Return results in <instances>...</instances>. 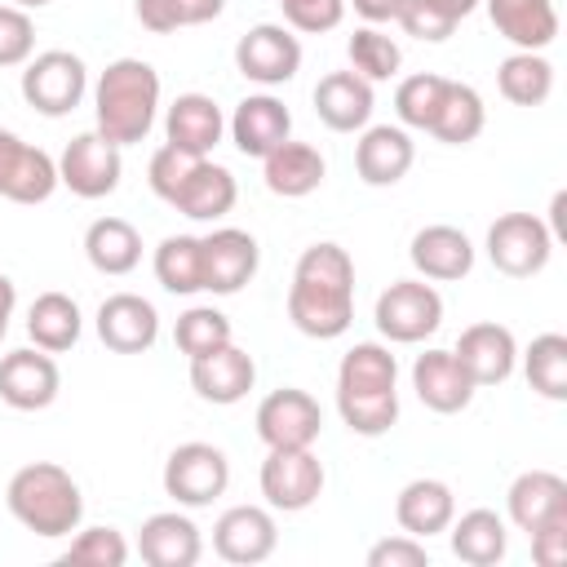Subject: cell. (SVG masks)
I'll return each instance as SVG.
<instances>
[{
    "label": "cell",
    "instance_id": "1",
    "mask_svg": "<svg viewBox=\"0 0 567 567\" xmlns=\"http://www.w3.org/2000/svg\"><path fill=\"white\" fill-rule=\"evenodd\" d=\"M288 319L301 337L337 341L354 323V261L341 244L319 239L310 244L288 284Z\"/></svg>",
    "mask_w": 567,
    "mask_h": 567
},
{
    "label": "cell",
    "instance_id": "2",
    "mask_svg": "<svg viewBox=\"0 0 567 567\" xmlns=\"http://www.w3.org/2000/svg\"><path fill=\"white\" fill-rule=\"evenodd\" d=\"M337 412L359 439H381L399 421V359L385 341H354L341 354Z\"/></svg>",
    "mask_w": 567,
    "mask_h": 567
},
{
    "label": "cell",
    "instance_id": "3",
    "mask_svg": "<svg viewBox=\"0 0 567 567\" xmlns=\"http://www.w3.org/2000/svg\"><path fill=\"white\" fill-rule=\"evenodd\" d=\"M159 93H164V84L151 62L115 58L93 84V128L115 146L146 142V133L155 128V115H159Z\"/></svg>",
    "mask_w": 567,
    "mask_h": 567
},
{
    "label": "cell",
    "instance_id": "4",
    "mask_svg": "<svg viewBox=\"0 0 567 567\" xmlns=\"http://www.w3.org/2000/svg\"><path fill=\"white\" fill-rule=\"evenodd\" d=\"M4 505L31 536L44 540H62L84 523V492L71 478V470H62L58 461H31L13 470L4 487Z\"/></svg>",
    "mask_w": 567,
    "mask_h": 567
},
{
    "label": "cell",
    "instance_id": "5",
    "mask_svg": "<svg viewBox=\"0 0 567 567\" xmlns=\"http://www.w3.org/2000/svg\"><path fill=\"white\" fill-rule=\"evenodd\" d=\"M89 93V66L71 49H44L22 62V102L35 115L62 120L71 115Z\"/></svg>",
    "mask_w": 567,
    "mask_h": 567
},
{
    "label": "cell",
    "instance_id": "6",
    "mask_svg": "<svg viewBox=\"0 0 567 567\" xmlns=\"http://www.w3.org/2000/svg\"><path fill=\"white\" fill-rule=\"evenodd\" d=\"M372 323L390 346H416L425 337H434L443 328V297L430 279H394L377 306H372Z\"/></svg>",
    "mask_w": 567,
    "mask_h": 567
},
{
    "label": "cell",
    "instance_id": "7",
    "mask_svg": "<svg viewBox=\"0 0 567 567\" xmlns=\"http://www.w3.org/2000/svg\"><path fill=\"white\" fill-rule=\"evenodd\" d=\"M487 261L509 275V279H532L549 266L554 257V235L545 226V217L536 213H501L492 226H487Z\"/></svg>",
    "mask_w": 567,
    "mask_h": 567
},
{
    "label": "cell",
    "instance_id": "8",
    "mask_svg": "<svg viewBox=\"0 0 567 567\" xmlns=\"http://www.w3.org/2000/svg\"><path fill=\"white\" fill-rule=\"evenodd\" d=\"M230 487V461L217 443H177L164 461V496H173L186 509H204Z\"/></svg>",
    "mask_w": 567,
    "mask_h": 567
},
{
    "label": "cell",
    "instance_id": "9",
    "mask_svg": "<svg viewBox=\"0 0 567 567\" xmlns=\"http://www.w3.org/2000/svg\"><path fill=\"white\" fill-rule=\"evenodd\" d=\"M323 461L310 452V447H270L266 461H261V496L270 509L279 514H301L319 501L323 492Z\"/></svg>",
    "mask_w": 567,
    "mask_h": 567
},
{
    "label": "cell",
    "instance_id": "10",
    "mask_svg": "<svg viewBox=\"0 0 567 567\" xmlns=\"http://www.w3.org/2000/svg\"><path fill=\"white\" fill-rule=\"evenodd\" d=\"M120 173H124L120 146L106 142L97 128L75 133V137L62 146V155H58V182H62L75 199H106V195H115Z\"/></svg>",
    "mask_w": 567,
    "mask_h": 567
},
{
    "label": "cell",
    "instance_id": "11",
    "mask_svg": "<svg viewBox=\"0 0 567 567\" xmlns=\"http://www.w3.org/2000/svg\"><path fill=\"white\" fill-rule=\"evenodd\" d=\"M235 71L261 89L288 84L301 71V40L279 22H257L235 44Z\"/></svg>",
    "mask_w": 567,
    "mask_h": 567
},
{
    "label": "cell",
    "instance_id": "12",
    "mask_svg": "<svg viewBox=\"0 0 567 567\" xmlns=\"http://www.w3.org/2000/svg\"><path fill=\"white\" fill-rule=\"evenodd\" d=\"M257 439L266 447H315L319 430H323V412L319 399L297 390V385H279L257 403Z\"/></svg>",
    "mask_w": 567,
    "mask_h": 567
},
{
    "label": "cell",
    "instance_id": "13",
    "mask_svg": "<svg viewBox=\"0 0 567 567\" xmlns=\"http://www.w3.org/2000/svg\"><path fill=\"white\" fill-rule=\"evenodd\" d=\"M275 545H279V527L270 505H230L213 523V549L221 563L257 567L275 554Z\"/></svg>",
    "mask_w": 567,
    "mask_h": 567
},
{
    "label": "cell",
    "instance_id": "14",
    "mask_svg": "<svg viewBox=\"0 0 567 567\" xmlns=\"http://www.w3.org/2000/svg\"><path fill=\"white\" fill-rule=\"evenodd\" d=\"M62 390V372L49 350L22 346L0 354V399L13 412H44Z\"/></svg>",
    "mask_w": 567,
    "mask_h": 567
},
{
    "label": "cell",
    "instance_id": "15",
    "mask_svg": "<svg viewBox=\"0 0 567 567\" xmlns=\"http://www.w3.org/2000/svg\"><path fill=\"white\" fill-rule=\"evenodd\" d=\"M58 159L18 133L0 128V199L13 204H44L58 190Z\"/></svg>",
    "mask_w": 567,
    "mask_h": 567
},
{
    "label": "cell",
    "instance_id": "16",
    "mask_svg": "<svg viewBox=\"0 0 567 567\" xmlns=\"http://www.w3.org/2000/svg\"><path fill=\"white\" fill-rule=\"evenodd\" d=\"M505 514L518 532L567 527V478L554 470H523L505 492Z\"/></svg>",
    "mask_w": 567,
    "mask_h": 567
},
{
    "label": "cell",
    "instance_id": "17",
    "mask_svg": "<svg viewBox=\"0 0 567 567\" xmlns=\"http://www.w3.org/2000/svg\"><path fill=\"white\" fill-rule=\"evenodd\" d=\"M199 244H204V292L235 297L261 266L257 239L239 226H217V230L199 235Z\"/></svg>",
    "mask_w": 567,
    "mask_h": 567
},
{
    "label": "cell",
    "instance_id": "18",
    "mask_svg": "<svg viewBox=\"0 0 567 567\" xmlns=\"http://www.w3.org/2000/svg\"><path fill=\"white\" fill-rule=\"evenodd\" d=\"M97 341L115 354H146L159 341V310L137 292H111L93 315Z\"/></svg>",
    "mask_w": 567,
    "mask_h": 567
},
{
    "label": "cell",
    "instance_id": "19",
    "mask_svg": "<svg viewBox=\"0 0 567 567\" xmlns=\"http://www.w3.org/2000/svg\"><path fill=\"white\" fill-rule=\"evenodd\" d=\"M226 133H230L239 155L266 159L279 142L292 137V111L275 93H248V97L235 102V111L226 120Z\"/></svg>",
    "mask_w": 567,
    "mask_h": 567
},
{
    "label": "cell",
    "instance_id": "20",
    "mask_svg": "<svg viewBox=\"0 0 567 567\" xmlns=\"http://www.w3.org/2000/svg\"><path fill=\"white\" fill-rule=\"evenodd\" d=\"M452 354H456V363L470 372V381H474L478 390L509 381L514 368H518V341H514V332H509L505 323H492V319L470 323V328L456 337Z\"/></svg>",
    "mask_w": 567,
    "mask_h": 567
},
{
    "label": "cell",
    "instance_id": "21",
    "mask_svg": "<svg viewBox=\"0 0 567 567\" xmlns=\"http://www.w3.org/2000/svg\"><path fill=\"white\" fill-rule=\"evenodd\" d=\"M416 159V142L403 124H368L354 142V173L363 186H399Z\"/></svg>",
    "mask_w": 567,
    "mask_h": 567
},
{
    "label": "cell",
    "instance_id": "22",
    "mask_svg": "<svg viewBox=\"0 0 567 567\" xmlns=\"http://www.w3.org/2000/svg\"><path fill=\"white\" fill-rule=\"evenodd\" d=\"M474 244L461 226H447V221H434V226H421L408 244V261L421 279L430 284H456L474 270Z\"/></svg>",
    "mask_w": 567,
    "mask_h": 567
},
{
    "label": "cell",
    "instance_id": "23",
    "mask_svg": "<svg viewBox=\"0 0 567 567\" xmlns=\"http://www.w3.org/2000/svg\"><path fill=\"white\" fill-rule=\"evenodd\" d=\"M257 385V363L244 346L226 341L199 359H190V390L204 399V403H217V408H230L239 399H248V390Z\"/></svg>",
    "mask_w": 567,
    "mask_h": 567
},
{
    "label": "cell",
    "instance_id": "24",
    "mask_svg": "<svg viewBox=\"0 0 567 567\" xmlns=\"http://www.w3.org/2000/svg\"><path fill=\"white\" fill-rule=\"evenodd\" d=\"M412 390H416V399L430 412L456 416V412H465L474 403V390L478 385L470 381V372L456 363L452 350H421L412 359Z\"/></svg>",
    "mask_w": 567,
    "mask_h": 567
},
{
    "label": "cell",
    "instance_id": "25",
    "mask_svg": "<svg viewBox=\"0 0 567 567\" xmlns=\"http://www.w3.org/2000/svg\"><path fill=\"white\" fill-rule=\"evenodd\" d=\"M137 554L146 567H195L204 554V536L190 514L159 509L137 527Z\"/></svg>",
    "mask_w": 567,
    "mask_h": 567
},
{
    "label": "cell",
    "instance_id": "26",
    "mask_svg": "<svg viewBox=\"0 0 567 567\" xmlns=\"http://www.w3.org/2000/svg\"><path fill=\"white\" fill-rule=\"evenodd\" d=\"M226 137V115L208 93H177L164 111V142L186 155H213Z\"/></svg>",
    "mask_w": 567,
    "mask_h": 567
},
{
    "label": "cell",
    "instance_id": "27",
    "mask_svg": "<svg viewBox=\"0 0 567 567\" xmlns=\"http://www.w3.org/2000/svg\"><path fill=\"white\" fill-rule=\"evenodd\" d=\"M239 199V186H235V173L208 155H199L190 164V173L182 177V186L173 190V208L190 221H221Z\"/></svg>",
    "mask_w": 567,
    "mask_h": 567
},
{
    "label": "cell",
    "instance_id": "28",
    "mask_svg": "<svg viewBox=\"0 0 567 567\" xmlns=\"http://www.w3.org/2000/svg\"><path fill=\"white\" fill-rule=\"evenodd\" d=\"M310 102H315V115H319L332 133H359V128H368V120H372L377 93H372V84H368L359 71H328V75L315 84Z\"/></svg>",
    "mask_w": 567,
    "mask_h": 567
},
{
    "label": "cell",
    "instance_id": "29",
    "mask_svg": "<svg viewBox=\"0 0 567 567\" xmlns=\"http://www.w3.org/2000/svg\"><path fill=\"white\" fill-rule=\"evenodd\" d=\"M323 177H328V159L310 142H292L288 137L261 159V182L279 199H306V195H315L323 186Z\"/></svg>",
    "mask_w": 567,
    "mask_h": 567
},
{
    "label": "cell",
    "instance_id": "30",
    "mask_svg": "<svg viewBox=\"0 0 567 567\" xmlns=\"http://www.w3.org/2000/svg\"><path fill=\"white\" fill-rule=\"evenodd\" d=\"M452 518H456V496L443 478H412L394 496V523L416 540L447 532Z\"/></svg>",
    "mask_w": 567,
    "mask_h": 567
},
{
    "label": "cell",
    "instance_id": "31",
    "mask_svg": "<svg viewBox=\"0 0 567 567\" xmlns=\"http://www.w3.org/2000/svg\"><path fill=\"white\" fill-rule=\"evenodd\" d=\"M492 27L501 31V40H509L514 49L527 53H545L558 40V9L554 0H483Z\"/></svg>",
    "mask_w": 567,
    "mask_h": 567
},
{
    "label": "cell",
    "instance_id": "32",
    "mask_svg": "<svg viewBox=\"0 0 567 567\" xmlns=\"http://www.w3.org/2000/svg\"><path fill=\"white\" fill-rule=\"evenodd\" d=\"M447 545L465 567H496L509 554V527L496 509L478 505L447 523Z\"/></svg>",
    "mask_w": 567,
    "mask_h": 567
},
{
    "label": "cell",
    "instance_id": "33",
    "mask_svg": "<svg viewBox=\"0 0 567 567\" xmlns=\"http://www.w3.org/2000/svg\"><path fill=\"white\" fill-rule=\"evenodd\" d=\"M84 257L97 275H133L142 261V235L124 217H97L84 230Z\"/></svg>",
    "mask_w": 567,
    "mask_h": 567
},
{
    "label": "cell",
    "instance_id": "34",
    "mask_svg": "<svg viewBox=\"0 0 567 567\" xmlns=\"http://www.w3.org/2000/svg\"><path fill=\"white\" fill-rule=\"evenodd\" d=\"M80 332H84V315H80L75 297H66V292H40L31 301V310H27V337H31V346H40L49 354H62V350H71L80 341Z\"/></svg>",
    "mask_w": 567,
    "mask_h": 567
},
{
    "label": "cell",
    "instance_id": "35",
    "mask_svg": "<svg viewBox=\"0 0 567 567\" xmlns=\"http://www.w3.org/2000/svg\"><path fill=\"white\" fill-rule=\"evenodd\" d=\"M483 124H487V106H483L478 89L474 84H461V80H447L443 84V97H439V111H434V120H430L425 133H434L447 146H470L483 133Z\"/></svg>",
    "mask_w": 567,
    "mask_h": 567
},
{
    "label": "cell",
    "instance_id": "36",
    "mask_svg": "<svg viewBox=\"0 0 567 567\" xmlns=\"http://www.w3.org/2000/svg\"><path fill=\"white\" fill-rule=\"evenodd\" d=\"M151 270H155L159 288L173 292V297L204 292V244H199V235H168V239H159V248L151 257Z\"/></svg>",
    "mask_w": 567,
    "mask_h": 567
},
{
    "label": "cell",
    "instance_id": "37",
    "mask_svg": "<svg viewBox=\"0 0 567 567\" xmlns=\"http://www.w3.org/2000/svg\"><path fill=\"white\" fill-rule=\"evenodd\" d=\"M496 89L505 102L514 106H540L549 93H554V66L545 53H527V49H514L501 66H496Z\"/></svg>",
    "mask_w": 567,
    "mask_h": 567
},
{
    "label": "cell",
    "instance_id": "38",
    "mask_svg": "<svg viewBox=\"0 0 567 567\" xmlns=\"http://www.w3.org/2000/svg\"><path fill=\"white\" fill-rule=\"evenodd\" d=\"M523 359V377L527 385L549 399V403H563L567 399V337L563 332H540L532 337L527 350H518Z\"/></svg>",
    "mask_w": 567,
    "mask_h": 567
},
{
    "label": "cell",
    "instance_id": "39",
    "mask_svg": "<svg viewBox=\"0 0 567 567\" xmlns=\"http://www.w3.org/2000/svg\"><path fill=\"white\" fill-rule=\"evenodd\" d=\"M226 341H235V328L217 306H186L177 315V323H173V346L186 359H199V354H208V350H217Z\"/></svg>",
    "mask_w": 567,
    "mask_h": 567
},
{
    "label": "cell",
    "instance_id": "40",
    "mask_svg": "<svg viewBox=\"0 0 567 567\" xmlns=\"http://www.w3.org/2000/svg\"><path fill=\"white\" fill-rule=\"evenodd\" d=\"M346 53H350V71H359L368 84L394 80L399 66H403V49H399L394 35H385L381 27H359V31L346 40Z\"/></svg>",
    "mask_w": 567,
    "mask_h": 567
},
{
    "label": "cell",
    "instance_id": "41",
    "mask_svg": "<svg viewBox=\"0 0 567 567\" xmlns=\"http://www.w3.org/2000/svg\"><path fill=\"white\" fill-rule=\"evenodd\" d=\"M226 0H137L133 13L146 31L155 35H168V31H182V27H204L213 18H221Z\"/></svg>",
    "mask_w": 567,
    "mask_h": 567
},
{
    "label": "cell",
    "instance_id": "42",
    "mask_svg": "<svg viewBox=\"0 0 567 567\" xmlns=\"http://www.w3.org/2000/svg\"><path fill=\"white\" fill-rule=\"evenodd\" d=\"M62 563L71 567H124L128 563V540L120 527H75L71 545L62 549Z\"/></svg>",
    "mask_w": 567,
    "mask_h": 567
},
{
    "label": "cell",
    "instance_id": "43",
    "mask_svg": "<svg viewBox=\"0 0 567 567\" xmlns=\"http://www.w3.org/2000/svg\"><path fill=\"white\" fill-rule=\"evenodd\" d=\"M443 84L447 75H434V71H416L408 80H399L394 89V115L403 128H430L434 111H439V97H443Z\"/></svg>",
    "mask_w": 567,
    "mask_h": 567
},
{
    "label": "cell",
    "instance_id": "44",
    "mask_svg": "<svg viewBox=\"0 0 567 567\" xmlns=\"http://www.w3.org/2000/svg\"><path fill=\"white\" fill-rule=\"evenodd\" d=\"M412 40H425V44H443L452 31H456V22H461V13L452 9V0H403V9H399V18H394Z\"/></svg>",
    "mask_w": 567,
    "mask_h": 567
},
{
    "label": "cell",
    "instance_id": "45",
    "mask_svg": "<svg viewBox=\"0 0 567 567\" xmlns=\"http://www.w3.org/2000/svg\"><path fill=\"white\" fill-rule=\"evenodd\" d=\"M35 53V22L18 4H0V66H22Z\"/></svg>",
    "mask_w": 567,
    "mask_h": 567
},
{
    "label": "cell",
    "instance_id": "46",
    "mask_svg": "<svg viewBox=\"0 0 567 567\" xmlns=\"http://www.w3.org/2000/svg\"><path fill=\"white\" fill-rule=\"evenodd\" d=\"M279 9H284V22L301 35L337 31L346 18V0H279Z\"/></svg>",
    "mask_w": 567,
    "mask_h": 567
},
{
    "label": "cell",
    "instance_id": "47",
    "mask_svg": "<svg viewBox=\"0 0 567 567\" xmlns=\"http://www.w3.org/2000/svg\"><path fill=\"white\" fill-rule=\"evenodd\" d=\"M199 155H186V151H177V146H159L155 155H151V164H146V182H151V190L168 204L173 199V190L182 186V177L190 173V164H195Z\"/></svg>",
    "mask_w": 567,
    "mask_h": 567
},
{
    "label": "cell",
    "instance_id": "48",
    "mask_svg": "<svg viewBox=\"0 0 567 567\" xmlns=\"http://www.w3.org/2000/svg\"><path fill=\"white\" fill-rule=\"evenodd\" d=\"M368 567H430V549H425V540L399 532L368 549Z\"/></svg>",
    "mask_w": 567,
    "mask_h": 567
},
{
    "label": "cell",
    "instance_id": "49",
    "mask_svg": "<svg viewBox=\"0 0 567 567\" xmlns=\"http://www.w3.org/2000/svg\"><path fill=\"white\" fill-rule=\"evenodd\" d=\"M532 558L540 567H558L567 563V527H545V532H532Z\"/></svg>",
    "mask_w": 567,
    "mask_h": 567
},
{
    "label": "cell",
    "instance_id": "50",
    "mask_svg": "<svg viewBox=\"0 0 567 567\" xmlns=\"http://www.w3.org/2000/svg\"><path fill=\"white\" fill-rule=\"evenodd\" d=\"M346 4H354V13H359L368 27H385V22H394L399 9H403V0H346Z\"/></svg>",
    "mask_w": 567,
    "mask_h": 567
},
{
    "label": "cell",
    "instance_id": "51",
    "mask_svg": "<svg viewBox=\"0 0 567 567\" xmlns=\"http://www.w3.org/2000/svg\"><path fill=\"white\" fill-rule=\"evenodd\" d=\"M549 235H554V244H563L567 239V190H554V199H549Z\"/></svg>",
    "mask_w": 567,
    "mask_h": 567
},
{
    "label": "cell",
    "instance_id": "52",
    "mask_svg": "<svg viewBox=\"0 0 567 567\" xmlns=\"http://www.w3.org/2000/svg\"><path fill=\"white\" fill-rule=\"evenodd\" d=\"M13 306H18V288H13V279H9L4 270H0V341H4V332H9Z\"/></svg>",
    "mask_w": 567,
    "mask_h": 567
},
{
    "label": "cell",
    "instance_id": "53",
    "mask_svg": "<svg viewBox=\"0 0 567 567\" xmlns=\"http://www.w3.org/2000/svg\"><path fill=\"white\" fill-rule=\"evenodd\" d=\"M9 4H18V9L31 13V9H44V4H53V0H9Z\"/></svg>",
    "mask_w": 567,
    "mask_h": 567
},
{
    "label": "cell",
    "instance_id": "54",
    "mask_svg": "<svg viewBox=\"0 0 567 567\" xmlns=\"http://www.w3.org/2000/svg\"><path fill=\"white\" fill-rule=\"evenodd\" d=\"M474 4H478V0H452V9H456L461 18H465V13H474Z\"/></svg>",
    "mask_w": 567,
    "mask_h": 567
}]
</instances>
